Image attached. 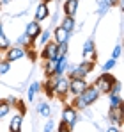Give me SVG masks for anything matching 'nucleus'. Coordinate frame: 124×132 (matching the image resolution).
Returning <instances> with one entry per match:
<instances>
[{"instance_id": "f257e3e1", "label": "nucleus", "mask_w": 124, "mask_h": 132, "mask_svg": "<svg viewBox=\"0 0 124 132\" xmlns=\"http://www.w3.org/2000/svg\"><path fill=\"white\" fill-rule=\"evenodd\" d=\"M98 98H99V91L96 89V86H90V84H89L78 96H75V100H73L71 105H73L76 111L78 109H87V107L92 105Z\"/></svg>"}, {"instance_id": "f03ea898", "label": "nucleus", "mask_w": 124, "mask_h": 132, "mask_svg": "<svg viewBox=\"0 0 124 132\" xmlns=\"http://www.w3.org/2000/svg\"><path fill=\"white\" fill-rule=\"evenodd\" d=\"M115 80H117V79H115L110 71H103V73L96 79L94 86H96V89L99 91V95H108V93L112 91V88H113Z\"/></svg>"}, {"instance_id": "7ed1b4c3", "label": "nucleus", "mask_w": 124, "mask_h": 132, "mask_svg": "<svg viewBox=\"0 0 124 132\" xmlns=\"http://www.w3.org/2000/svg\"><path fill=\"white\" fill-rule=\"evenodd\" d=\"M96 63L92 61H83L78 66H67L66 71H69V79H85L92 70H94Z\"/></svg>"}, {"instance_id": "20e7f679", "label": "nucleus", "mask_w": 124, "mask_h": 132, "mask_svg": "<svg viewBox=\"0 0 124 132\" xmlns=\"http://www.w3.org/2000/svg\"><path fill=\"white\" fill-rule=\"evenodd\" d=\"M69 95V79L66 77H55V86H53V96L60 98V100H66Z\"/></svg>"}, {"instance_id": "39448f33", "label": "nucleus", "mask_w": 124, "mask_h": 132, "mask_svg": "<svg viewBox=\"0 0 124 132\" xmlns=\"http://www.w3.org/2000/svg\"><path fill=\"white\" fill-rule=\"evenodd\" d=\"M62 123H66L71 130H73V127L76 125V121H78V112L76 109L73 107V105H66L64 109H62Z\"/></svg>"}, {"instance_id": "423d86ee", "label": "nucleus", "mask_w": 124, "mask_h": 132, "mask_svg": "<svg viewBox=\"0 0 124 132\" xmlns=\"http://www.w3.org/2000/svg\"><path fill=\"white\" fill-rule=\"evenodd\" d=\"M43 32V27L39 22H36V20H32V22L27 23V27H25V34H27V38L34 43L37 38H39V34Z\"/></svg>"}, {"instance_id": "0eeeda50", "label": "nucleus", "mask_w": 124, "mask_h": 132, "mask_svg": "<svg viewBox=\"0 0 124 132\" xmlns=\"http://www.w3.org/2000/svg\"><path fill=\"white\" fill-rule=\"evenodd\" d=\"M87 86H89V82L85 79H69V93L75 96H78Z\"/></svg>"}, {"instance_id": "6e6552de", "label": "nucleus", "mask_w": 124, "mask_h": 132, "mask_svg": "<svg viewBox=\"0 0 124 132\" xmlns=\"http://www.w3.org/2000/svg\"><path fill=\"white\" fill-rule=\"evenodd\" d=\"M21 57H25V50L21 46H9L5 50V61H9V63L20 61Z\"/></svg>"}, {"instance_id": "1a4fd4ad", "label": "nucleus", "mask_w": 124, "mask_h": 132, "mask_svg": "<svg viewBox=\"0 0 124 132\" xmlns=\"http://www.w3.org/2000/svg\"><path fill=\"white\" fill-rule=\"evenodd\" d=\"M122 114H124L122 105L110 107V112H108V120L112 121V125H117V127H121V125H122Z\"/></svg>"}, {"instance_id": "9d476101", "label": "nucleus", "mask_w": 124, "mask_h": 132, "mask_svg": "<svg viewBox=\"0 0 124 132\" xmlns=\"http://www.w3.org/2000/svg\"><path fill=\"white\" fill-rule=\"evenodd\" d=\"M55 57H57V43L55 41H48L41 50V59L48 61V59H55Z\"/></svg>"}, {"instance_id": "9b49d317", "label": "nucleus", "mask_w": 124, "mask_h": 132, "mask_svg": "<svg viewBox=\"0 0 124 132\" xmlns=\"http://www.w3.org/2000/svg\"><path fill=\"white\" fill-rule=\"evenodd\" d=\"M53 38H55V43H69V38H71V32H67L66 29L57 27L53 30Z\"/></svg>"}, {"instance_id": "f8f14e48", "label": "nucleus", "mask_w": 124, "mask_h": 132, "mask_svg": "<svg viewBox=\"0 0 124 132\" xmlns=\"http://www.w3.org/2000/svg\"><path fill=\"white\" fill-rule=\"evenodd\" d=\"M21 125H23V114L18 112L9 121V132H21Z\"/></svg>"}, {"instance_id": "ddd939ff", "label": "nucleus", "mask_w": 124, "mask_h": 132, "mask_svg": "<svg viewBox=\"0 0 124 132\" xmlns=\"http://www.w3.org/2000/svg\"><path fill=\"white\" fill-rule=\"evenodd\" d=\"M76 11H78V0H66L64 2V14L66 16H73L75 18Z\"/></svg>"}, {"instance_id": "4468645a", "label": "nucleus", "mask_w": 124, "mask_h": 132, "mask_svg": "<svg viewBox=\"0 0 124 132\" xmlns=\"http://www.w3.org/2000/svg\"><path fill=\"white\" fill-rule=\"evenodd\" d=\"M48 14H50V9H48V4H39V5H37V9H36V14H34V16H36V22H39L41 23L43 20H46V18H48Z\"/></svg>"}, {"instance_id": "2eb2a0df", "label": "nucleus", "mask_w": 124, "mask_h": 132, "mask_svg": "<svg viewBox=\"0 0 124 132\" xmlns=\"http://www.w3.org/2000/svg\"><path fill=\"white\" fill-rule=\"evenodd\" d=\"M67 66H69V59H67V55L60 57V59L57 61V66H55V77L62 75V73H64V71L67 70Z\"/></svg>"}, {"instance_id": "dca6fc26", "label": "nucleus", "mask_w": 124, "mask_h": 132, "mask_svg": "<svg viewBox=\"0 0 124 132\" xmlns=\"http://www.w3.org/2000/svg\"><path fill=\"white\" fill-rule=\"evenodd\" d=\"M57 57L55 59H48V61H44V73H46V77H53L55 75V66H57Z\"/></svg>"}, {"instance_id": "f3484780", "label": "nucleus", "mask_w": 124, "mask_h": 132, "mask_svg": "<svg viewBox=\"0 0 124 132\" xmlns=\"http://www.w3.org/2000/svg\"><path fill=\"white\" fill-rule=\"evenodd\" d=\"M39 91H41V84H39V82H32V84L28 86V91H27V102H32Z\"/></svg>"}, {"instance_id": "a211bd4d", "label": "nucleus", "mask_w": 124, "mask_h": 132, "mask_svg": "<svg viewBox=\"0 0 124 132\" xmlns=\"http://www.w3.org/2000/svg\"><path fill=\"white\" fill-rule=\"evenodd\" d=\"M96 50V43H94V39H87L85 43H83V48H82V55L83 57H87L89 54H92Z\"/></svg>"}, {"instance_id": "6ab92c4d", "label": "nucleus", "mask_w": 124, "mask_h": 132, "mask_svg": "<svg viewBox=\"0 0 124 132\" xmlns=\"http://www.w3.org/2000/svg\"><path fill=\"white\" fill-rule=\"evenodd\" d=\"M53 86H55V75L53 77H48L46 84H44V93L48 98H53Z\"/></svg>"}, {"instance_id": "aec40b11", "label": "nucleus", "mask_w": 124, "mask_h": 132, "mask_svg": "<svg viewBox=\"0 0 124 132\" xmlns=\"http://www.w3.org/2000/svg\"><path fill=\"white\" fill-rule=\"evenodd\" d=\"M37 112H39L41 116H44V118H48V116L51 114L50 104H48V102H39V104H37Z\"/></svg>"}, {"instance_id": "412c9836", "label": "nucleus", "mask_w": 124, "mask_h": 132, "mask_svg": "<svg viewBox=\"0 0 124 132\" xmlns=\"http://www.w3.org/2000/svg\"><path fill=\"white\" fill-rule=\"evenodd\" d=\"M75 18L73 16H64V20H62V23H60V27L62 29H66L67 32H73V29H75Z\"/></svg>"}, {"instance_id": "4be33fe9", "label": "nucleus", "mask_w": 124, "mask_h": 132, "mask_svg": "<svg viewBox=\"0 0 124 132\" xmlns=\"http://www.w3.org/2000/svg\"><path fill=\"white\" fill-rule=\"evenodd\" d=\"M108 100H110V107L122 105V96L121 95H108Z\"/></svg>"}, {"instance_id": "5701e85b", "label": "nucleus", "mask_w": 124, "mask_h": 132, "mask_svg": "<svg viewBox=\"0 0 124 132\" xmlns=\"http://www.w3.org/2000/svg\"><path fill=\"white\" fill-rule=\"evenodd\" d=\"M9 46H11V41H9V38H7L5 34H2V36H0V54H2V52H5Z\"/></svg>"}, {"instance_id": "b1692460", "label": "nucleus", "mask_w": 124, "mask_h": 132, "mask_svg": "<svg viewBox=\"0 0 124 132\" xmlns=\"http://www.w3.org/2000/svg\"><path fill=\"white\" fill-rule=\"evenodd\" d=\"M16 43H18V46H21V48H23V46H27V48H28V46H32V41L27 38V34H25V32L18 38V41H16Z\"/></svg>"}, {"instance_id": "393cba45", "label": "nucleus", "mask_w": 124, "mask_h": 132, "mask_svg": "<svg viewBox=\"0 0 124 132\" xmlns=\"http://www.w3.org/2000/svg\"><path fill=\"white\" fill-rule=\"evenodd\" d=\"M9 111H11V105H9L5 100H0V118L7 116V114H9Z\"/></svg>"}, {"instance_id": "a878e982", "label": "nucleus", "mask_w": 124, "mask_h": 132, "mask_svg": "<svg viewBox=\"0 0 124 132\" xmlns=\"http://www.w3.org/2000/svg\"><path fill=\"white\" fill-rule=\"evenodd\" d=\"M9 70H11V63L5 59H0V75H5Z\"/></svg>"}, {"instance_id": "bb28decb", "label": "nucleus", "mask_w": 124, "mask_h": 132, "mask_svg": "<svg viewBox=\"0 0 124 132\" xmlns=\"http://www.w3.org/2000/svg\"><path fill=\"white\" fill-rule=\"evenodd\" d=\"M108 9H110V5H108V4H106L105 0L98 4V14H99V16H103V14L106 13V11H108Z\"/></svg>"}, {"instance_id": "cd10ccee", "label": "nucleus", "mask_w": 124, "mask_h": 132, "mask_svg": "<svg viewBox=\"0 0 124 132\" xmlns=\"http://www.w3.org/2000/svg\"><path fill=\"white\" fill-rule=\"evenodd\" d=\"M50 36H51V30H43L41 34H39V38H41V45H46L48 41H50Z\"/></svg>"}, {"instance_id": "c85d7f7f", "label": "nucleus", "mask_w": 124, "mask_h": 132, "mask_svg": "<svg viewBox=\"0 0 124 132\" xmlns=\"http://www.w3.org/2000/svg\"><path fill=\"white\" fill-rule=\"evenodd\" d=\"M121 91H122V84H121L119 80H115L113 88H112V91H110L108 95H121Z\"/></svg>"}, {"instance_id": "c756f323", "label": "nucleus", "mask_w": 124, "mask_h": 132, "mask_svg": "<svg viewBox=\"0 0 124 132\" xmlns=\"http://www.w3.org/2000/svg\"><path fill=\"white\" fill-rule=\"evenodd\" d=\"M115 63H117V59H112V57H110V59L103 64V71H110V70L115 66Z\"/></svg>"}, {"instance_id": "7c9ffc66", "label": "nucleus", "mask_w": 124, "mask_h": 132, "mask_svg": "<svg viewBox=\"0 0 124 132\" xmlns=\"http://www.w3.org/2000/svg\"><path fill=\"white\" fill-rule=\"evenodd\" d=\"M121 54H122V46H121V45H115V48H113V52H112V59H119Z\"/></svg>"}, {"instance_id": "2f4dec72", "label": "nucleus", "mask_w": 124, "mask_h": 132, "mask_svg": "<svg viewBox=\"0 0 124 132\" xmlns=\"http://www.w3.org/2000/svg\"><path fill=\"white\" fill-rule=\"evenodd\" d=\"M57 130L59 132H71V129H69V127H67V125H66V123H59V129H57Z\"/></svg>"}, {"instance_id": "473e14b6", "label": "nucleus", "mask_w": 124, "mask_h": 132, "mask_svg": "<svg viewBox=\"0 0 124 132\" xmlns=\"http://www.w3.org/2000/svg\"><path fill=\"white\" fill-rule=\"evenodd\" d=\"M105 132H121V127H117V125H110Z\"/></svg>"}, {"instance_id": "72a5a7b5", "label": "nucleus", "mask_w": 124, "mask_h": 132, "mask_svg": "<svg viewBox=\"0 0 124 132\" xmlns=\"http://www.w3.org/2000/svg\"><path fill=\"white\" fill-rule=\"evenodd\" d=\"M51 129H53V121L50 120V121L44 125V130H43V132H51Z\"/></svg>"}, {"instance_id": "f704fd0d", "label": "nucleus", "mask_w": 124, "mask_h": 132, "mask_svg": "<svg viewBox=\"0 0 124 132\" xmlns=\"http://www.w3.org/2000/svg\"><path fill=\"white\" fill-rule=\"evenodd\" d=\"M105 2H106V4H108V5L112 7V5H115V4H119L121 0H105Z\"/></svg>"}, {"instance_id": "c9c22d12", "label": "nucleus", "mask_w": 124, "mask_h": 132, "mask_svg": "<svg viewBox=\"0 0 124 132\" xmlns=\"http://www.w3.org/2000/svg\"><path fill=\"white\" fill-rule=\"evenodd\" d=\"M9 2H11V0H0V5H7Z\"/></svg>"}, {"instance_id": "e433bc0d", "label": "nucleus", "mask_w": 124, "mask_h": 132, "mask_svg": "<svg viewBox=\"0 0 124 132\" xmlns=\"http://www.w3.org/2000/svg\"><path fill=\"white\" fill-rule=\"evenodd\" d=\"M4 34V25H2V22H0V36Z\"/></svg>"}, {"instance_id": "4c0bfd02", "label": "nucleus", "mask_w": 124, "mask_h": 132, "mask_svg": "<svg viewBox=\"0 0 124 132\" xmlns=\"http://www.w3.org/2000/svg\"><path fill=\"white\" fill-rule=\"evenodd\" d=\"M43 4H48V2H55V0H41Z\"/></svg>"}]
</instances>
